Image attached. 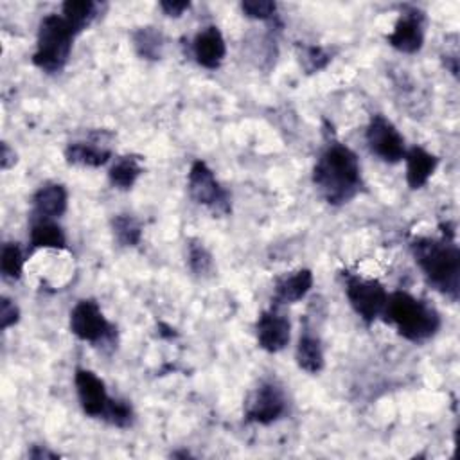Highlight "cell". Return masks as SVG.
I'll return each instance as SVG.
<instances>
[{
  "label": "cell",
  "instance_id": "cell-1",
  "mask_svg": "<svg viewBox=\"0 0 460 460\" xmlns=\"http://www.w3.org/2000/svg\"><path fill=\"white\" fill-rule=\"evenodd\" d=\"M313 183L327 203H347L361 189V167L356 153L341 142H331L313 167Z\"/></svg>",
  "mask_w": 460,
  "mask_h": 460
},
{
  "label": "cell",
  "instance_id": "cell-2",
  "mask_svg": "<svg viewBox=\"0 0 460 460\" xmlns=\"http://www.w3.org/2000/svg\"><path fill=\"white\" fill-rule=\"evenodd\" d=\"M411 252L429 284L442 295L456 300L460 286V250L453 241V232L442 239L417 237Z\"/></svg>",
  "mask_w": 460,
  "mask_h": 460
},
{
  "label": "cell",
  "instance_id": "cell-3",
  "mask_svg": "<svg viewBox=\"0 0 460 460\" xmlns=\"http://www.w3.org/2000/svg\"><path fill=\"white\" fill-rule=\"evenodd\" d=\"M381 316H385V322L394 325L402 338L415 343L429 340L440 327L437 309L426 300L415 298L404 291L388 295Z\"/></svg>",
  "mask_w": 460,
  "mask_h": 460
},
{
  "label": "cell",
  "instance_id": "cell-4",
  "mask_svg": "<svg viewBox=\"0 0 460 460\" xmlns=\"http://www.w3.org/2000/svg\"><path fill=\"white\" fill-rule=\"evenodd\" d=\"M75 36L77 32L70 27L63 14H47L40 22L32 63L47 74L59 72L70 58Z\"/></svg>",
  "mask_w": 460,
  "mask_h": 460
},
{
  "label": "cell",
  "instance_id": "cell-5",
  "mask_svg": "<svg viewBox=\"0 0 460 460\" xmlns=\"http://www.w3.org/2000/svg\"><path fill=\"white\" fill-rule=\"evenodd\" d=\"M70 331L88 343H111L115 338V325L106 320L95 300H79L70 311Z\"/></svg>",
  "mask_w": 460,
  "mask_h": 460
},
{
  "label": "cell",
  "instance_id": "cell-6",
  "mask_svg": "<svg viewBox=\"0 0 460 460\" xmlns=\"http://www.w3.org/2000/svg\"><path fill=\"white\" fill-rule=\"evenodd\" d=\"M187 189L190 198L207 208H210L214 214L226 216L230 212V196L221 187V183L216 180L212 169L201 162L196 160L190 165L189 178H187Z\"/></svg>",
  "mask_w": 460,
  "mask_h": 460
},
{
  "label": "cell",
  "instance_id": "cell-7",
  "mask_svg": "<svg viewBox=\"0 0 460 460\" xmlns=\"http://www.w3.org/2000/svg\"><path fill=\"white\" fill-rule=\"evenodd\" d=\"M345 295L354 309V313L365 322L372 323L377 316L383 314L388 293L379 280L361 279V277H347Z\"/></svg>",
  "mask_w": 460,
  "mask_h": 460
},
{
  "label": "cell",
  "instance_id": "cell-8",
  "mask_svg": "<svg viewBox=\"0 0 460 460\" xmlns=\"http://www.w3.org/2000/svg\"><path fill=\"white\" fill-rule=\"evenodd\" d=\"M368 149L379 156L383 162L395 164L404 158L406 146L402 135L397 128L383 115H374L367 126L365 133Z\"/></svg>",
  "mask_w": 460,
  "mask_h": 460
},
{
  "label": "cell",
  "instance_id": "cell-9",
  "mask_svg": "<svg viewBox=\"0 0 460 460\" xmlns=\"http://www.w3.org/2000/svg\"><path fill=\"white\" fill-rule=\"evenodd\" d=\"M286 395L275 383H261L244 402V417L250 422L271 424L286 411Z\"/></svg>",
  "mask_w": 460,
  "mask_h": 460
},
{
  "label": "cell",
  "instance_id": "cell-10",
  "mask_svg": "<svg viewBox=\"0 0 460 460\" xmlns=\"http://www.w3.org/2000/svg\"><path fill=\"white\" fill-rule=\"evenodd\" d=\"M74 383H75V392H77V399L83 411L88 417L102 419L111 401V397L106 392L104 381L88 368H77L74 376Z\"/></svg>",
  "mask_w": 460,
  "mask_h": 460
},
{
  "label": "cell",
  "instance_id": "cell-11",
  "mask_svg": "<svg viewBox=\"0 0 460 460\" xmlns=\"http://www.w3.org/2000/svg\"><path fill=\"white\" fill-rule=\"evenodd\" d=\"M291 325L288 316L279 309L275 304L271 309H266L261 313L255 323V332H257V341L261 349L268 352H279L289 343L291 336Z\"/></svg>",
  "mask_w": 460,
  "mask_h": 460
},
{
  "label": "cell",
  "instance_id": "cell-12",
  "mask_svg": "<svg viewBox=\"0 0 460 460\" xmlns=\"http://www.w3.org/2000/svg\"><path fill=\"white\" fill-rule=\"evenodd\" d=\"M388 43L404 54H413L420 50L424 43V16L420 11L411 9L399 16L394 31L386 36Z\"/></svg>",
  "mask_w": 460,
  "mask_h": 460
},
{
  "label": "cell",
  "instance_id": "cell-13",
  "mask_svg": "<svg viewBox=\"0 0 460 460\" xmlns=\"http://www.w3.org/2000/svg\"><path fill=\"white\" fill-rule=\"evenodd\" d=\"M192 52L201 66L208 70L217 68L226 54V45L221 31L216 25L201 29L192 41Z\"/></svg>",
  "mask_w": 460,
  "mask_h": 460
},
{
  "label": "cell",
  "instance_id": "cell-14",
  "mask_svg": "<svg viewBox=\"0 0 460 460\" xmlns=\"http://www.w3.org/2000/svg\"><path fill=\"white\" fill-rule=\"evenodd\" d=\"M31 203L34 217L54 219L65 214L68 205V194L61 183L47 181L32 194Z\"/></svg>",
  "mask_w": 460,
  "mask_h": 460
},
{
  "label": "cell",
  "instance_id": "cell-15",
  "mask_svg": "<svg viewBox=\"0 0 460 460\" xmlns=\"http://www.w3.org/2000/svg\"><path fill=\"white\" fill-rule=\"evenodd\" d=\"M313 286V273L311 270L300 268L296 271L284 273L277 277L273 286V300L277 305L284 304H295L302 300Z\"/></svg>",
  "mask_w": 460,
  "mask_h": 460
},
{
  "label": "cell",
  "instance_id": "cell-16",
  "mask_svg": "<svg viewBox=\"0 0 460 460\" xmlns=\"http://www.w3.org/2000/svg\"><path fill=\"white\" fill-rule=\"evenodd\" d=\"M406 181L410 189H420L431 178L438 165V158L420 146H413L404 153Z\"/></svg>",
  "mask_w": 460,
  "mask_h": 460
},
{
  "label": "cell",
  "instance_id": "cell-17",
  "mask_svg": "<svg viewBox=\"0 0 460 460\" xmlns=\"http://www.w3.org/2000/svg\"><path fill=\"white\" fill-rule=\"evenodd\" d=\"M65 158L72 165L101 167L111 158V149L101 144L99 138L88 142H72L65 149Z\"/></svg>",
  "mask_w": 460,
  "mask_h": 460
},
{
  "label": "cell",
  "instance_id": "cell-18",
  "mask_svg": "<svg viewBox=\"0 0 460 460\" xmlns=\"http://www.w3.org/2000/svg\"><path fill=\"white\" fill-rule=\"evenodd\" d=\"M29 241L31 248H65L66 246V237L61 230L59 225H56L52 219H43V217H34L31 223V232H29Z\"/></svg>",
  "mask_w": 460,
  "mask_h": 460
},
{
  "label": "cell",
  "instance_id": "cell-19",
  "mask_svg": "<svg viewBox=\"0 0 460 460\" xmlns=\"http://www.w3.org/2000/svg\"><path fill=\"white\" fill-rule=\"evenodd\" d=\"M295 359L302 370L309 374L320 372L323 368V349L320 338L309 331H304L295 350Z\"/></svg>",
  "mask_w": 460,
  "mask_h": 460
},
{
  "label": "cell",
  "instance_id": "cell-20",
  "mask_svg": "<svg viewBox=\"0 0 460 460\" xmlns=\"http://www.w3.org/2000/svg\"><path fill=\"white\" fill-rule=\"evenodd\" d=\"M140 174H142V162H140V156H135V155L119 156L108 171V178L111 185L120 190L131 189Z\"/></svg>",
  "mask_w": 460,
  "mask_h": 460
},
{
  "label": "cell",
  "instance_id": "cell-21",
  "mask_svg": "<svg viewBox=\"0 0 460 460\" xmlns=\"http://www.w3.org/2000/svg\"><path fill=\"white\" fill-rule=\"evenodd\" d=\"M61 11H63V18L79 34L95 18L97 4H93L92 0H68V2L63 4Z\"/></svg>",
  "mask_w": 460,
  "mask_h": 460
},
{
  "label": "cell",
  "instance_id": "cell-22",
  "mask_svg": "<svg viewBox=\"0 0 460 460\" xmlns=\"http://www.w3.org/2000/svg\"><path fill=\"white\" fill-rule=\"evenodd\" d=\"M133 43L137 52L147 59H160L164 49V38L155 27H140L133 32Z\"/></svg>",
  "mask_w": 460,
  "mask_h": 460
},
{
  "label": "cell",
  "instance_id": "cell-23",
  "mask_svg": "<svg viewBox=\"0 0 460 460\" xmlns=\"http://www.w3.org/2000/svg\"><path fill=\"white\" fill-rule=\"evenodd\" d=\"M111 230L113 237L122 246H137L142 237V226L140 223L129 216V214H119L111 219Z\"/></svg>",
  "mask_w": 460,
  "mask_h": 460
},
{
  "label": "cell",
  "instance_id": "cell-24",
  "mask_svg": "<svg viewBox=\"0 0 460 460\" xmlns=\"http://www.w3.org/2000/svg\"><path fill=\"white\" fill-rule=\"evenodd\" d=\"M23 252L18 243H5L0 253V270L2 275L9 280H18L23 271Z\"/></svg>",
  "mask_w": 460,
  "mask_h": 460
},
{
  "label": "cell",
  "instance_id": "cell-25",
  "mask_svg": "<svg viewBox=\"0 0 460 460\" xmlns=\"http://www.w3.org/2000/svg\"><path fill=\"white\" fill-rule=\"evenodd\" d=\"M189 266L199 277H207L208 273H212L214 268L210 252L203 246V243L196 239L189 241Z\"/></svg>",
  "mask_w": 460,
  "mask_h": 460
},
{
  "label": "cell",
  "instance_id": "cell-26",
  "mask_svg": "<svg viewBox=\"0 0 460 460\" xmlns=\"http://www.w3.org/2000/svg\"><path fill=\"white\" fill-rule=\"evenodd\" d=\"M102 420H106L111 426H117V428H128L133 422L131 404L122 399H111L102 415Z\"/></svg>",
  "mask_w": 460,
  "mask_h": 460
},
{
  "label": "cell",
  "instance_id": "cell-27",
  "mask_svg": "<svg viewBox=\"0 0 460 460\" xmlns=\"http://www.w3.org/2000/svg\"><path fill=\"white\" fill-rule=\"evenodd\" d=\"M243 13L255 20H273L277 13V4L271 0H244L241 4Z\"/></svg>",
  "mask_w": 460,
  "mask_h": 460
},
{
  "label": "cell",
  "instance_id": "cell-28",
  "mask_svg": "<svg viewBox=\"0 0 460 460\" xmlns=\"http://www.w3.org/2000/svg\"><path fill=\"white\" fill-rule=\"evenodd\" d=\"M302 58H304V66L307 68V72H316V70L323 68L331 59V56L322 47H307L304 50Z\"/></svg>",
  "mask_w": 460,
  "mask_h": 460
},
{
  "label": "cell",
  "instance_id": "cell-29",
  "mask_svg": "<svg viewBox=\"0 0 460 460\" xmlns=\"http://www.w3.org/2000/svg\"><path fill=\"white\" fill-rule=\"evenodd\" d=\"M18 318H20L18 305L13 300H9L7 296H2V300H0V329L5 331L7 327L14 325L18 322Z\"/></svg>",
  "mask_w": 460,
  "mask_h": 460
},
{
  "label": "cell",
  "instance_id": "cell-30",
  "mask_svg": "<svg viewBox=\"0 0 460 460\" xmlns=\"http://www.w3.org/2000/svg\"><path fill=\"white\" fill-rule=\"evenodd\" d=\"M189 2H171V0H164L160 2V7L162 11L167 14V16H181L183 11L189 9Z\"/></svg>",
  "mask_w": 460,
  "mask_h": 460
},
{
  "label": "cell",
  "instance_id": "cell-31",
  "mask_svg": "<svg viewBox=\"0 0 460 460\" xmlns=\"http://www.w3.org/2000/svg\"><path fill=\"white\" fill-rule=\"evenodd\" d=\"M0 164H2V169H9L16 164V153L14 149H11L5 142L2 144V153H0Z\"/></svg>",
  "mask_w": 460,
  "mask_h": 460
}]
</instances>
